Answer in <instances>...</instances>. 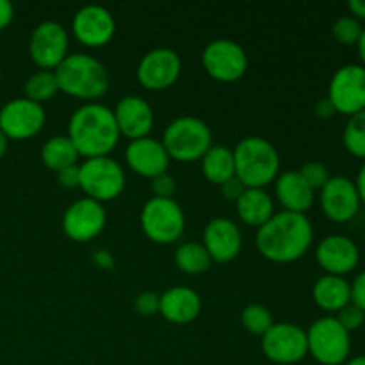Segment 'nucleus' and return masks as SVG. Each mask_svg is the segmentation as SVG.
<instances>
[{
  "instance_id": "1",
  "label": "nucleus",
  "mask_w": 365,
  "mask_h": 365,
  "mask_svg": "<svg viewBox=\"0 0 365 365\" xmlns=\"http://www.w3.org/2000/svg\"><path fill=\"white\" fill-rule=\"evenodd\" d=\"M257 250L274 264H291L302 259L314 242V227L307 214L274 212L267 223L257 228Z\"/></svg>"
},
{
  "instance_id": "2",
  "label": "nucleus",
  "mask_w": 365,
  "mask_h": 365,
  "mask_svg": "<svg viewBox=\"0 0 365 365\" xmlns=\"http://www.w3.org/2000/svg\"><path fill=\"white\" fill-rule=\"evenodd\" d=\"M68 138L81 157H107L120 141L113 109L98 102L82 103L68 121Z\"/></svg>"
},
{
  "instance_id": "3",
  "label": "nucleus",
  "mask_w": 365,
  "mask_h": 365,
  "mask_svg": "<svg viewBox=\"0 0 365 365\" xmlns=\"http://www.w3.org/2000/svg\"><path fill=\"white\" fill-rule=\"evenodd\" d=\"M53 73L59 91L88 102L102 98L110 84L107 68L89 53H68Z\"/></svg>"
},
{
  "instance_id": "4",
  "label": "nucleus",
  "mask_w": 365,
  "mask_h": 365,
  "mask_svg": "<svg viewBox=\"0 0 365 365\" xmlns=\"http://www.w3.org/2000/svg\"><path fill=\"white\" fill-rule=\"evenodd\" d=\"M235 177L246 189H266L280 173L277 146L260 135H248L234 148Z\"/></svg>"
},
{
  "instance_id": "5",
  "label": "nucleus",
  "mask_w": 365,
  "mask_h": 365,
  "mask_svg": "<svg viewBox=\"0 0 365 365\" xmlns=\"http://www.w3.org/2000/svg\"><path fill=\"white\" fill-rule=\"evenodd\" d=\"M160 143L170 159L178 163H195L202 160L207 150L212 146V132L200 118L178 116L168 125Z\"/></svg>"
},
{
  "instance_id": "6",
  "label": "nucleus",
  "mask_w": 365,
  "mask_h": 365,
  "mask_svg": "<svg viewBox=\"0 0 365 365\" xmlns=\"http://www.w3.org/2000/svg\"><path fill=\"white\" fill-rule=\"evenodd\" d=\"M309 355L321 365H344L351 353V334L335 317H319L307 330Z\"/></svg>"
},
{
  "instance_id": "7",
  "label": "nucleus",
  "mask_w": 365,
  "mask_h": 365,
  "mask_svg": "<svg viewBox=\"0 0 365 365\" xmlns=\"http://www.w3.org/2000/svg\"><path fill=\"white\" fill-rule=\"evenodd\" d=\"M139 223L150 241L155 245H171L184 234L185 214L177 200L152 196L143 205Z\"/></svg>"
},
{
  "instance_id": "8",
  "label": "nucleus",
  "mask_w": 365,
  "mask_h": 365,
  "mask_svg": "<svg viewBox=\"0 0 365 365\" xmlns=\"http://www.w3.org/2000/svg\"><path fill=\"white\" fill-rule=\"evenodd\" d=\"M78 170H81L78 187L86 192L88 198L106 203L116 200L123 192L127 178L121 164L113 157L84 159V163L78 164Z\"/></svg>"
},
{
  "instance_id": "9",
  "label": "nucleus",
  "mask_w": 365,
  "mask_h": 365,
  "mask_svg": "<svg viewBox=\"0 0 365 365\" xmlns=\"http://www.w3.org/2000/svg\"><path fill=\"white\" fill-rule=\"evenodd\" d=\"M203 70L220 82H235L248 70V56L234 39L220 38L207 43L202 52Z\"/></svg>"
},
{
  "instance_id": "10",
  "label": "nucleus",
  "mask_w": 365,
  "mask_h": 365,
  "mask_svg": "<svg viewBox=\"0 0 365 365\" xmlns=\"http://www.w3.org/2000/svg\"><path fill=\"white\" fill-rule=\"evenodd\" d=\"M260 348L271 362L280 365L298 364L309 355L307 330L294 323H274L260 337Z\"/></svg>"
},
{
  "instance_id": "11",
  "label": "nucleus",
  "mask_w": 365,
  "mask_h": 365,
  "mask_svg": "<svg viewBox=\"0 0 365 365\" xmlns=\"http://www.w3.org/2000/svg\"><path fill=\"white\" fill-rule=\"evenodd\" d=\"M328 100L339 114L353 116L365 110V68L362 64H346L331 77Z\"/></svg>"
},
{
  "instance_id": "12",
  "label": "nucleus",
  "mask_w": 365,
  "mask_h": 365,
  "mask_svg": "<svg viewBox=\"0 0 365 365\" xmlns=\"http://www.w3.org/2000/svg\"><path fill=\"white\" fill-rule=\"evenodd\" d=\"M70 38L59 21L45 20L38 24L29 38V53L39 70L53 71L68 57Z\"/></svg>"
},
{
  "instance_id": "13",
  "label": "nucleus",
  "mask_w": 365,
  "mask_h": 365,
  "mask_svg": "<svg viewBox=\"0 0 365 365\" xmlns=\"http://www.w3.org/2000/svg\"><path fill=\"white\" fill-rule=\"evenodd\" d=\"M107 223V214L103 203L96 200L84 198L71 203L63 214L61 227L64 235L75 242H88L98 237Z\"/></svg>"
},
{
  "instance_id": "14",
  "label": "nucleus",
  "mask_w": 365,
  "mask_h": 365,
  "mask_svg": "<svg viewBox=\"0 0 365 365\" xmlns=\"http://www.w3.org/2000/svg\"><path fill=\"white\" fill-rule=\"evenodd\" d=\"M46 123L45 107L29 98H14L0 109V130L7 139H31Z\"/></svg>"
},
{
  "instance_id": "15",
  "label": "nucleus",
  "mask_w": 365,
  "mask_h": 365,
  "mask_svg": "<svg viewBox=\"0 0 365 365\" xmlns=\"http://www.w3.org/2000/svg\"><path fill=\"white\" fill-rule=\"evenodd\" d=\"M182 59L173 48L159 46L141 57L138 64V81L148 91H164L178 81Z\"/></svg>"
},
{
  "instance_id": "16",
  "label": "nucleus",
  "mask_w": 365,
  "mask_h": 365,
  "mask_svg": "<svg viewBox=\"0 0 365 365\" xmlns=\"http://www.w3.org/2000/svg\"><path fill=\"white\" fill-rule=\"evenodd\" d=\"M71 31L78 43L89 48H102L116 32V20L107 7L88 4L77 9L71 20Z\"/></svg>"
},
{
  "instance_id": "17",
  "label": "nucleus",
  "mask_w": 365,
  "mask_h": 365,
  "mask_svg": "<svg viewBox=\"0 0 365 365\" xmlns=\"http://www.w3.org/2000/svg\"><path fill=\"white\" fill-rule=\"evenodd\" d=\"M319 203L324 216L334 223L351 221L362 205L355 182L348 177H330L319 191Z\"/></svg>"
},
{
  "instance_id": "18",
  "label": "nucleus",
  "mask_w": 365,
  "mask_h": 365,
  "mask_svg": "<svg viewBox=\"0 0 365 365\" xmlns=\"http://www.w3.org/2000/svg\"><path fill=\"white\" fill-rule=\"evenodd\" d=\"M316 260L327 271V274L346 277L359 266L360 250L356 242L346 235L334 234L317 242Z\"/></svg>"
},
{
  "instance_id": "19",
  "label": "nucleus",
  "mask_w": 365,
  "mask_h": 365,
  "mask_svg": "<svg viewBox=\"0 0 365 365\" xmlns=\"http://www.w3.org/2000/svg\"><path fill=\"white\" fill-rule=\"evenodd\" d=\"M202 245L205 246L212 262H232L242 250L241 228L228 217H214L205 225Z\"/></svg>"
},
{
  "instance_id": "20",
  "label": "nucleus",
  "mask_w": 365,
  "mask_h": 365,
  "mask_svg": "<svg viewBox=\"0 0 365 365\" xmlns=\"http://www.w3.org/2000/svg\"><path fill=\"white\" fill-rule=\"evenodd\" d=\"M113 113L120 135H125L130 141L146 138L155 123L152 106L138 95H127L118 100Z\"/></svg>"
},
{
  "instance_id": "21",
  "label": "nucleus",
  "mask_w": 365,
  "mask_h": 365,
  "mask_svg": "<svg viewBox=\"0 0 365 365\" xmlns=\"http://www.w3.org/2000/svg\"><path fill=\"white\" fill-rule=\"evenodd\" d=\"M125 160L134 173L152 180V178L166 173L171 159L159 139L146 135V138L134 139L128 143L127 150H125Z\"/></svg>"
},
{
  "instance_id": "22",
  "label": "nucleus",
  "mask_w": 365,
  "mask_h": 365,
  "mask_svg": "<svg viewBox=\"0 0 365 365\" xmlns=\"http://www.w3.org/2000/svg\"><path fill=\"white\" fill-rule=\"evenodd\" d=\"M202 312V298L191 287L175 285L160 294L159 314L173 324H189Z\"/></svg>"
},
{
  "instance_id": "23",
  "label": "nucleus",
  "mask_w": 365,
  "mask_h": 365,
  "mask_svg": "<svg viewBox=\"0 0 365 365\" xmlns=\"http://www.w3.org/2000/svg\"><path fill=\"white\" fill-rule=\"evenodd\" d=\"M314 191L298 170H287L278 173L274 180V196L287 212L305 214L314 205Z\"/></svg>"
},
{
  "instance_id": "24",
  "label": "nucleus",
  "mask_w": 365,
  "mask_h": 365,
  "mask_svg": "<svg viewBox=\"0 0 365 365\" xmlns=\"http://www.w3.org/2000/svg\"><path fill=\"white\" fill-rule=\"evenodd\" d=\"M314 303L324 312H335L351 303V284L344 277L323 274L312 287Z\"/></svg>"
},
{
  "instance_id": "25",
  "label": "nucleus",
  "mask_w": 365,
  "mask_h": 365,
  "mask_svg": "<svg viewBox=\"0 0 365 365\" xmlns=\"http://www.w3.org/2000/svg\"><path fill=\"white\" fill-rule=\"evenodd\" d=\"M235 210L242 223L260 228L273 217L274 202L266 189H245L235 202Z\"/></svg>"
},
{
  "instance_id": "26",
  "label": "nucleus",
  "mask_w": 365,
  "mask_h": 365,
  "mask_svg": "<svg viewBox=\"0 0 365 365\" xmlns=\"http://www.w3.org/2000/svg\"><path fill=\"white\" fill-rule=\"evenodd\" d=\"M202 173L210 184L221 185L235 177L234 150L221 145H212L202 157Z\"/></svg>"
},
{
  "instance_id": "27",
  "label": "nucleus",
  "mask_w": 365,
  "mask_h": 365,
  "mask_svg": "<svg viewBox=\"0 0 365 365\" xmlns=\"http://www.w3.org/2000/svg\"><path fill=\"white\" fill-rule=\"evenodd\" d=\"M78 152L68 135H53L41 146V160L48 170L61 171L78 163Z\"/></svg>"
},
{
  "instance_id": "28",
  "label": "nucleus",
  "mask_w": 365,
  "mask_h": 365,
  "mask_svg": "<svg viewBox=\"0 0 365 365\" xmlns=\"http://www.w3.org/2000/svg\"><path fill=\"white\" fill-rule=\"evenodd\" d=\"M212 259L202 242H184L175 252V266L185 274H203L209 271Z\"/></svg>"
},
{
  "instance_id": "29",
  "label": "nucleus",
  "mask_w": 365,
  "mask_h": 365,
  "mask_svg": "<svg viewBox=\"0 0 365 365\" xmlns=\"http://www.w3.org/2000/svg\"><path fill=\"white\" fill-rule=\"evenodd\" d=\"M25 91V98L32 100L36 103L48 102L50 98L59 93V86H57V78L56 73L50 70H39L36 73H32L31 77L25 81L24 86Z\"/></svg>"
},
{
  "instance_id": "30",
  "label": "nucleus",
  "mask_w": 365,
  "mask_h": 365,
  "mask_svg": "<svg viewBox=\"0 0 365 365\" xmlns=\"http://www.w3.org/2000/svg\"><path fill=\"white\" fill-rule=\"evenodd\" d=\"M342 143L353 157L365 163V110L349 116L342 132Z\"/></svg>"
},
{
  "instance_id": "31",
  "label": "nucleus",
  "mask_w": 365,
  "mask_h": 365,
  "mask_svg": "<svg viewBox=\"0 0 365 365\" xmlns=\"http://www.w3.org/2000/svg\"><path fill=\"white\" fill-rule=\"evenodd\" d=\"M241 323L248 334L262 337L273 327L274 319L273 314H271V310L267 307L260 305V303H250L241 312Z\"/></svg>"
},
{
  "instance_id": "32",
  "label": "nucleus",
  "mask_w": 365,
  "mask_h": 365,
  "mask_svg": "<svg viewBox=\"0 0 365 365\" xmlns=\"http://www.w3.org/2000/svg\"><path fill=\"white\" fill-rule=\"evenodd\" d=\"M362 31H364L362 24L353 16H341L339 20H335L334 27H331L334 38L337 39L341 45H346V46L356 45L360 36H362Z\"/></svg>"
},
{
  "instance_id": "33",
  "label": "nucleus",
  "mask_w": 365,
  "mask_h": 365,
  "mask_svg": "<svg viewBox=\"0 0 365 365\" xmlns=\"http://www.w3.org/2000/svg\"><path fill=\"white\" fill-rule=\"evenodd\" d=\"M298 171L314 191H321L324 187V184L330 180V171H328V168L323 163H317V160L305 163Z\"/></svg>"
},
{
  "instance_id": "34",
  "label": "nucleus",
  "mask_w": 365,
  "mask_h": 365,
  "mask_svg": "<svg viewBox=\"0 0 365 365\" xmlns=\"http://www.w3.org/2000/svg\"><path fill=\"white\" fill-rule=\"evenodd\" d=\"M335 319L341 323V327L344 328L348 334H353V331L360 330V328L364 327L365 312L364 310H360L356 305H353V303H349V305H346L344 309L339 310Z\"/></svg>"
},
{
  "instance_id": "35",
  "label": "nucleus",
  "mask_w": 365,
  "mask_h": 365,
  "mask_svg": "<svg viewBox=\"0 0 365 365\" xmlns=\"http://www.w3.org/2000/svg\"><path fill=\"white\" fill-rule=\"evenodd\" d=\"M160 309V294L153 291H143L135 296L134 299V310L135 314L143 317H150L159 314Z\"/></svg>"
},
{
  "instance_id": "36",
  "label": "nucleus",
  "mask_w": 365,
  "mask_h": 365,
  "mask_svg": "<svg viewBox=\"0 0 365 365\" xmlns=\"http://www.w3.org/2000/svg\"><path fill=\"white\" fill-rule=\"evenodd\" d=\"M152 192L155 198H173V195L177 192V180L173 178V175L166 171V173L152 178Z\"/></svg>"
},
{
  "instance_id": "37",
  "label": "nucleus",
  "mask_w": 365,
  "mask_h": 365,
  "mask_svg": "<svg viewBox=\"0 0 365 365\" xmlns=\"http://www.w3.org/2000/svg\"><path fill=\"white\" fill-rule=\"evenodd\" d=\"M57 180H59V184L66 189L78 187V182H81V170H78V164L57 171Z\"/></svg>"
},
{
  "instance_id": "38",
  "label": "nucleus",
  "mask_w": 365,
  "mask_h": 365,
  "mask_svg": "<svg viewBox=\"0 0 365 365\" xmlns=\"http://www.w3.org/2000/svg\"><path fill=\"white\" fill-rule=\"evenodd\" d=\"M221 189V195H223L225 200H228V202H237L239 196L245 192V185H242V182L239 180L237 177H232L230 180H227L225 184L220 185Z\"/></svg>"
},
{
  "instance_id": "39",
  "label": "nucleus",
  "mask_w": 365,
  "mask_h": 365,
  "mask_svg": "<svg viewBox=\"0 0 365 365\" xmlns=\"http://www.w3.org/2000/svg\"><path fill=\"white\" fill-rule=\"evenodd\" d=\"M351 303L365 312V271L359 274L351 284Z\"/></svg>"
},
{
  "instance_id": "40",
  "label": "nucleus",
  "mask_w": 365,
  "mask_h": 365,
  "mask_svg": "<svg viewBox=\"0 0 365 365\" xmlns=\"http://www.w3.org/2000/svg\"><path fill=\"white\" fill-rule=\"evenodd\" d=\"M314 113H316V116L319 118V120H330V118H334V114H337V110H335V107L331 106L330 100L323 98L316 103Z\"/></svg>"
},
{
  "instance_id": "41",
  "label": "nucleus",
  "mask_w": 365,
  "mask_h": 365,
  "mask_svg": "<svg viewBox=\"0 0 365 365\" xmlns=\"http://www.w3.org/2000/svg\"><path fill=\"white\" fill-rule=\"evenodd\" d=\"M14 18V7L9 0H0V31L7 27Z\"/></svg>"
},
{
  "instance_id": "42",
  "label": "nucleus",
  "mask_w": 365,
  "mask_h": 365,
  "mask_svg": "<svg viewBox=\"0 0 365 365\" xmlns=\"http://www.w3.org/2000/svg\"><path fill=\"white\" fill-rule=\"evenodd\" d=\"M348 9L351 13L349 16L356 18L359 21L365 20V0H349Z\"/></svg>"
},
{
  "instance_id": "43",
  "label": "nucleus",
  "mask_w": 365,
  "mask_h": 365,
  "mask_svg": "<svg viewBox=\"0 0 365 365\" xmlns=\"http://www.w3.org/2000/svg\"><path fill=\"white\" fill-rule=\"evenodd\" d=\"M355 185H356V191H359V196H360V203H364L365 205V163L362 164V168H360L359 175H356Z\"/></svg>"
},
{
  "instance_id": "44",
  "label": "nucleus",
  "mask_w": 365,
  "mask_h": 365,
  "mask_svg": "<svg viewBox=\"0 0 365 365\" xmlns=\"http://www.w3.org/2000/svg\"><path fill=\"white\" fill-rule=\"evenodd\" d=\"M93 257H95V262L98 264L100 267L113 266V255H110L109 252H106V250H100V252H96Z\"/></svg>"
},
{
  "instance_id": "45",
  "label": "nucleus",
  "mask_w": 365,
  "mask_h": 365,
  "mask_svg": "<svg viewBox=\"0 0 365 365\" xmlns=\"http://www.w3.org/2000/svg\"><path fill=\"white\" fill-rule=\"evenodd\" d=\"M356 50H359L360 61H362V66L365 68V27L362 31V36H360L359 43H356Z\"/></svg>"
},
{
  "instance_id": "46",
  "label": "nucleus",
  "mask_w": 365,
  "mask_h": 365,
  "mask_svg": "<svg viewBox=\"0 0 365 365\" xmlns=\"http://www.w3.org/2000/svg\"><path fill=\"white\" fill-rule=\"evenodd\" d=\"M7 145H9V139H7L6 135H4V132L0 130V160H2L4 155H6Z\"/></svg>"
},
{
  "instance_id": "47",
  "label": "nucleus",
  "mask_w": 365,
  "mask_h": 365,
  "mask_svg": "<svg viewBox=\"0 0 365 365\" xmlns=\"http://www.w3.org/2000/svg\"><path fill=\"white\" fill-rule=\"evenodd\" d=\"M344 365H365V355L355 356V359H349Z\"/></svg>"
},
{
  "instance_id": "48",
  "label": "nucleus",
  "mask_w": 365,
  "mask_h": 365,
  "mask_svg": "<svg viewBox=\"0 0 365 365\" xmlns=\"http://www.w3.org/2000/svg\"><path fill=\"white\" fill-rule=\"evenodd\" d=\"M0 82H2V71H0Z\"/></svg>"
},
{
  "instance_id": "49",
  "label": "nucleus",
  "mask_w": 365,
  "mask_h": 365,
  "mask_svg": "<svg viewBox=\"0 0 365 365\" xmlns=\"http://www.w3.org/2000/svg\"><path fill=\"white\" fill-rule=\"evenodd\" d=\"M364 241H365V228H364Z\"/></svg>"
}]
</instances>
